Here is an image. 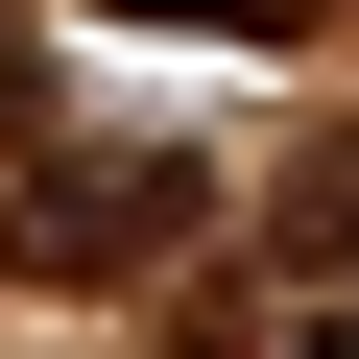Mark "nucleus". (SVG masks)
I'll return each instance as SVG.
<instances>
[{"label": "nucleus", "mask_w": 359, "mask_h": 359, "mask_svg": "<svg viewBox=\"0 0 359 359\" xmlns=\"http://www.w3.org/2000/svg\"><path fill=\"white\" fill-rule=\"evenodd\" d=\"M216 359H359V168H311V192L216 264Z\"/></svg>", "instance_id": "f03ea898"}, {"label": "nucleus", "mask_w": 359, "mask_h": 359, "mask_svg": "<svg viewBox=\"0 0 359 359\" xmlns=\"http://www.w3.org/2000/svg\"><path fill=\"white\" fill-rule=\"evenodd\" d=\"M168 216H192V168H144V144H25L0 168V264L25 287H144Z\"/></svg>", "instance_id": "f257e3e1"}, {"label": "nucleus", "mask_w": 359, "mask_h": 359, "mask_svg": "<svg viewBox=\"0 0 359 359\" xmlns=\"http://www.w3.org/2000/svg\"><path fill=\"white\" fill-rule=\"evenodd\" d=\"M96 25H216V48H287L311 0H96Z\"/></svg>", "instance_id": "7ed1b4c3"}]
</instances>
